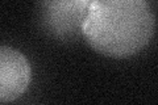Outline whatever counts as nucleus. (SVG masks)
Segmentation results:
<instances>
[{"instance_id": "obj_2", "label": "nucleus", "mask_w": 158, "mask_h": 105, "mask_svg": "<svg viewBox=\"0 0 158 105\" xmlns=\"http://www.w3.org/2000/svg\"><path fill=\"white\" fill-rule=\"evenodd\" d=\"M92 0H38L36 24L42 34L58 42L82 38Z\"/></svg>"}, {"instance_id": "obj_4", "label": "nucleus", "mask_w": 158, "mask_h": 105, "mask_svg": "<svg viewBox=\"0 0 158 105\" xmlns=\"http://www.w3.org/2000/svg\"><path fill=\"white\" fill-rule=\"evenodd\" d=\"M92 2H95V0H92Z\"/></svg>"}, {"instance_id": "obj_1", "label": "nucleus", "mask_w": 158, "mask_h": 105, "mask_svg": "<svg viewBox=\"0 0 158 105\" xmlns=\"http://www.w3.org/2000/svg\"><path fill=\"white\" fill-rule=\"evenodd\" d=\"M154 30L156 16L146 0H95L82 37L96 53L123 59L144 50Z\"/></svg>"}, {"instance_id": "obj_3", "label": "nucleus", "mask_w": 158, "mask_h": 105, "mask_svg": "<svg viewBox=\"0 0 158 105\" xmlns=\"http://www.w3.org/2000/svg\"><path fill=\"white\" fill-rule=\"evenodd\" d=\"M31 80L32 67L28 58L17 49L0 46V103L21 97Z\"/></svg>"}]
</instances>
